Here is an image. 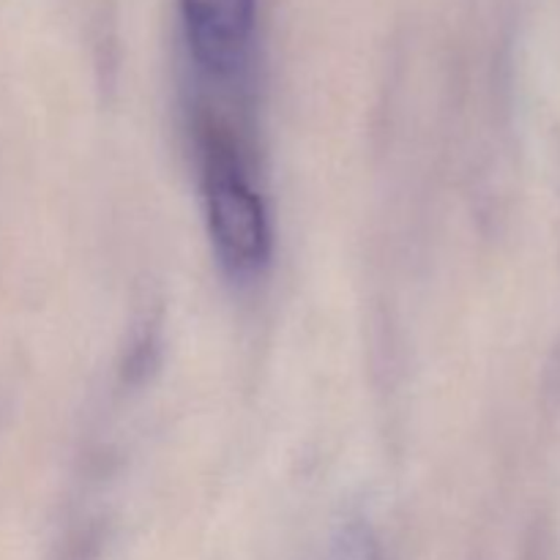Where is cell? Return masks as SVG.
I'll list each match as a JSON object with an SVG mask.
<instances>
[{"instance_id":"obj_3","label":"cell","mask_w":560,"mask_h":560,"mask_svg":"<svg viewBox=\"0 0 560 560\" xmlns=\"http://www.w3.org/2000/svg\"><path fill=\"white\" fill-rule=\"evenodd\" d=\"M326 560H381V550L366 525L348 523L331 539Z\"/></svg>"},{"instance_id":"obj_2","label":"cell","mask_w":560,"mask_h":560,"mask_svg":"<svg viewBox=\"0 0 560 560\" xmlns=\"http://www.w3.org/2000/svg\"><path fill=\"white\" fill-rule=\"evenodd\" d=\"M189 49L211 77L244 66L255 33V0H180Z\"/></svg>"},{"instance_id":"obj_1","label":"cell","mask_w":560,"mask_h":560,"mask_svg":"<svg viewBox=\"0 0 560 560\" xmlns=\"http://www.w3.org/2000/svg\"><path fill=\"white\" fill-rule=\"evenodd\" d=\"M202 156L213 249L233 277H252L271 255V228L262 197L246 178L233 142L213 126L206 131Z\"/></svg>"}]
</instances>
